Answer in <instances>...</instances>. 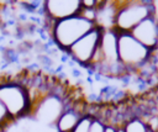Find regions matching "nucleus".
Segmentation results:
<instances>
[{
    "mask_svg": "<svg viewBox=\"0 0 158 132\" xmlns=\"http://www.w3.org/2000/svg\"><path fill=\"white\" fill-rule=\"evenodd\" d=\"M84 115L85 113H83L81 111H79L74 107H65L54 125L57 132H73V130L78 125L79 120Z\"/></svg>",
    "mask_w": 158,
    "mask_h": 132,
    "instance_id": "9d476101",
    "label": "nucleus"
},
{
    "mask_svg": "<svg viewBox=\"0 0 158 132\" xmlns=\"http://www.w3.org/2000/svg\"><path fill=\"white\" fill-rule=\"evenodd\" d=\"M0 101L14 120L30 113L31 104L27 90L19 81L0 83Z\"/></svg>",
    "mask_w": 158,
    "mask_h": 132,
    "instance_id": "20e7f679",
    "label": "nucleus"
},
{
    "mask_svg": "<svg viewBox=\"0 0 158 132\" xmlns=\"http://www.w3.org/2000/svg\"><path fill=\"white\" fill-rule=\"evenodd\" d=\"M153 111H154V113L158 116V101L156 102V105H154V107H153Z\"/></svg>",
    "mask_w": 158,
    "mask_h": 132,
    "instance_id": "dca6fc26",
    "label": "nucleus"
},
{
    "mask_svg": "<svg viewBox=\"0 0 158 132\" xmlns=\"http://www.w3.org/2000/svg\"><path fill=\"white\" fill-rule=\"evenodd\" d=\"M105 128H106V123H105L101 118H99V117H94L89 132H105Z\"/></svg>",
    "mask_w": 158,
    "mask_h": 132,
    "instance_id": "4468645a",
    "label": "nucleus"
},
{
    "mask_svg": "<svg viewBox=\"0 0 158 132\" xmlns=\"http://www.w3.org/2000/svg\"><path fill=\"white\" fill-rule=\"evenodd\" d=\"M15 120L9 115L7 110L5 109V106L2 105V102L0 101V132L5 131L10 125H12Z\"/></svg>",
    "mask_w": 158,
    "mask_h": 132,
    "instance_id": "f8f14e48",
    "label": "nucleus"
},
{
    "mask_svg": "<svg viewBox=\"0 0 158 132\" xmlns=\"http://www.w3.org/2000/svg\"><path fill=\"white\" fill-rule=\"evenodd\" d=\"M116 132H125V131L122 127H118V128H116Z\"/></svg>",
    "mask_w": 158,
    "mask_h": 132,
    "instance_id": "f3484780",
    "label": "nucleus"
},
{
    "mask_svg": "<svg viewBox=\"0 0 158 132\" xmlns=\"http://www.w3.org/2000/svg\"><path fill=\"white\" fill-rule=\"evenodd\" d=\"M101 39V30L95 27L86 35H84L80 39H78L68 51L67 53L79 65L88 67L90 65Z\"/></svg>",
    "mask_w": 158,
    "mask_h": 132,
    "instance_id": "39448f33",
    "label": "nucleus"
},
{
    "mask_svg": "<svg viewBox=\"0 0 158 132\" xmlns=\"http://www.w3.org/2000/svg\"><path fill=\"white\" fill-rule=\"evenodd\" d=\"M64 109H65V105L62 101V99L57 95L49 94L35 107L33 112L37 120L46 122V123L56 125L58 117L60 116Z\"/></svg>",
    "mask_w": 158,
    "mask_h": 132,
    "instance_id": "0eeeda50",
    "label": "nucleus"
},
{
    "mask_svg": "<svg viewBox=\"0 0 158 132\" xmlns=\"http://www.w3.org/2000/svg\"><path fill=\"white\" fill-rule=\"evenodd\" d=\"M122 128L125 132H149L147 123L139 116H133L128 118L122 126Z\"/></svg>",
    "mask_w": 158,
    "mask_h": 132,
    "instance_id": "9b49d317",
    "label": "nucleus"
},
{
    "mask_svg": "<svg viewBox=\"0 0 158 132\" xmlns=\"http://www.w3.org/2000/svg\"><path fill=\"white\" fill-rule=\"evenodd\" d=\"M130 33L149 51L158 48V21L153 16L143 20Z\"/></svg>",
    "mask_w": 158,
    "mask_h": 132,
    "instance_id": "6e6552de",
    "label": "nucleus"
},
{
    "mask_svg": "<svg viewBox=\"0 0 158 132\" xmlns=\"http://www.w3.org/2000/svg\"><path fill=\"white\" fill-rule=\"evenodd\" d=\"M118 11V1H102L96 7L95 26L101 31L115 30L116 15Z\"/></svg>",
    "mask_w": 158,
    "mask_h": 132,
    "instance_id": "1a4fd4ad",
    "label": "nucleus"
},
{
    "mask_svg": "<svg viewBox=\"0 0 158 132\" xmlns=\"http://www.w3.org/2000/svg\"><path fill=\"white\" fill-rule=\"evenodd\" d=\"M95 23L83 19L80 15L54 22L49 28L51 38L54 44L67 52L78 39H80L84 35L95 28Z\"/></svg>",
    "mask_w": 158,
    "mask_h": 132,
    "instance_id": "f257e3e1",
    "label": "nucleus"
},
{
    "mask_svg": "<svg viewBox=\"0 0 158 132\" xmlns=\"http://www.w3.org/2000/svg\"><path fill=\"white\" fill-rule=\"evenodd\" d=\"M105 132H116V127H114V126H110V125H106Z\"/></svg>",
    "mask_w": 158,
    "mask_h": 132,
    "instance_id": "2eb2a0df",
    "label": "nucleus"
},
{
    "mask_svg": "<svg viewBox=\"0 0 158 132\" xmlns=\"http://www.w3.org/2000/svg\"><path fill=\"white\" fill-rule=\"evenodd\" d=\"M156 132H158V130H157V131H156Z\"/></svg>",
    "mask_w": 158,
    "mask_h": 132,
    "instance_id": "a211bd4d",
    "label": "nucleus"
},
{
    "mask_svg": "<svg viewBox=\"0 0 158 132\" xmlns=\"http://www.w3.org/2000/svg\"><path fill=\"white\" fill-rule=\"evenodd\" d=\"M118 59L126 70L139 69L151 58L153 52L141 44L131 33H117Z\"/></svg>",
    "mask_w": 158,
    "mask_h": 132,
    "instance_id": "7ed1b4c3",
    "label": "nucleus"
},
{
    "mask_svg": "<svg viewBox=\"0 0 158 132\" xmlns=\"http://www.w3.org/2000/svg\"><path fill=\"white\" fill-rule=\"evenodd\" d=\"M154 1L131 0L118 1V11L115 21L117 33H130L143 20L153 16Z\"/></svg>",
    "mask_w": 158,
    "mask_h": 132,
    "instance_id": "f03ea898",
    "label": "nucleus"
},
{
    "mask_svg": "<svg viewBox=\"0 0 158 132\" xmlns=\"http://www.w3.org/2000/svg\"><path fill=\"white\" fill-rule=\"evenodd\" d=\"M80 9V0H47L43 4V14L51 23L77 16Z\"/></svg>",
    "mask_w": 158,
    "mask_h": 132,
    "instance_id": "423d86ee",
    "label": "nucleus"
},
{
    "mask_svg": "<svg viewBox=\"0 0 158 132\" xmlns=\"http://www.w3.org/2000/svg\"><path fill=\"white\" fill-rule=\"evenodd\" d=\"M93 120H94V117L91 115H86L85 113L79 120V122L75 126V128L73 130V132H89L90 127H91V123H93Z\"/></svg>",
    "mask_w": 158,
    "mask_h": 132,
    "instance_id": "ddd939ff",
    "label": "nucleus"
}]
</instances>
